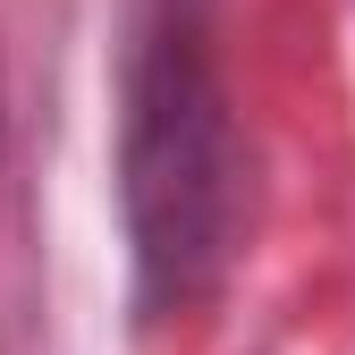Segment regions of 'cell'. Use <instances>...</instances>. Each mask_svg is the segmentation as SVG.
Returning <instances> with one entry per match:
<instances>
[{"mask_svg":"<svg viewBox=\"0 0 355 355\" xmlns=\"http://www.w3.org/2000/svg\"><path fill=\"white\" fill-rule=\"evenodd\" d=\"M237 203L245 153L211 60V17L203 0H153L127 51V110H119V211L144 313H178L229 271Z\"/></svg>","mask_w":355,"mask_h":355,"instance_id":"obj_1","label":"cell"}]
</instances>
